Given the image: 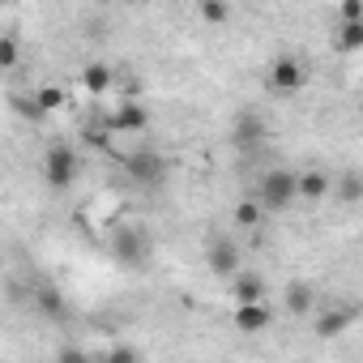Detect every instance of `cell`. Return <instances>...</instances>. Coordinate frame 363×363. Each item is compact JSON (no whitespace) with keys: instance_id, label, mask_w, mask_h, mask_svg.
Listing matches in <instances>:
<instances>
[{"instance_id":"cell-23","label":"cell","mask_w":363,"mask_h":363,"mask_svg":"<svg viewBox=\"0 0 363 363\" xmlns=\"http://www.w3.org/2000/svg\"><path fill=\"white\" fill-rule=\"evenodd\" d=\"M363 22V0H342V9H337V26H354Z\"/></svg>"},{"instance_id":"cell-9","label":"cell","mask_w":363,"mask_h":363,"mask_svg":"<svg viewBox=\"0 0 363 363\" xmlns=\"http://www.w3.org/2000/svg\"><path fill=\"white\" fill-rule=\"evenodd\" d=\"M282 308H286L291 316H308V312H316V286H312L308 278H291L286 291H282Z\"/></svg>"},{"instance_id":"cell-20","label":"cell","mask_w":363,"mask_h":363,"mask_svg":"<svg viewBox=\"0 0 363 363\" xmlns=\"http://www.w3.org/2000/svg\"><path fill=\"white\" fill-rule=\"evenodd\" d=\"M333 48H337V52H359V48H363V22H354V26H337Z\"/></svg>"},{"instance_id":"cell-12","label":"cell","mask_w":363,"mask_h":363,"mask_svg":"<svg viewBox=\"0 0 363 363\" xmlns=\"http://www.w3.org/2000/svg\"><path fill=\"white\" fill-rule=\"evenodd\" d=\"M231 295H235V308H240V303H265V282H261V274L240 269V274L231 278Z\"/></svg>"},{"instance_id":"cell-24","label":"cell","mask_w":363,"mask_h":363,"mask_svg":"<svg viewBox=\"0 0 363 363\" xmlns=\"http://www.w3.org/2000/svg\"><path fill=\"white\" fill-rule=\"evenodd\" d=\"M56 363H99V354H86L82 346H60Z\"/></svg>"},{"instance_id":"cell-5","label":"cell","mask_w":363,"mask_h":363,"mask_svg":"<svg viewBox=\"0 0 363 363\" xmlns=\"http://www.w3.org/2000/svg\"><path fill=\"white\" fill-rule=\"evenodd\" d=\"M206 265H210V274H218V278H235L240 274V240H231V235H210L206 240Z\"/></svg>"},{"instance_id":"cell-11","label":"cell","mask_w":363,"mask_h":363,"mask_svg":"<svg viewBox=\"0 0 363 363\" xmlns=\"http://www.w3.org/2000/svg\"><path fill=\"white\" fill-rule=\"evenodd\" d=\"M231 320H235L240 333H265V329L274 325V308H269V303H240Z\"/></svg>"},{"instance_id":"cell-22","label":"cell","mask_w":363,"mask_h":363,"mask_svg":"<svg viewBox=\"0 0 363 363\" xmlns=\"http://www.w3.org/2000/svg\"><path fill=\"white\" fill-rule=\"evenodd\" d=\"M0 69H18V35H0Z\"/></svg>"},{"instance_id":"cell-19","label":"cell","mask_w":363,"mask_h":363,"mask_svg":"<svg viewBox=\"0 0 363 363\" xmlns=\"http://www.w3.org/2000/svg\"><path fill=\"white\" fill-rule=\"evenodd\" d=\"M197 18L210 22V26H223V22L231 18V5H227V0H201V5H197Z\"/></svg>"},{"instance_id":"cell-4","label":"cell","mask_w":363,"mask_h":363,"mask_svg":"<svg viewBox=\"0 0 363 363\" xmlns=\"http://www.w3.org/2000/svg\"><path fill=\"white\" fill-rule=\"evenodd\" d=\"M265 141H269V124H265V116H261V111H240L235 124H231V145H235L240 154H257Z\"/></svg>"},{"instance_id":"cell-25","label":"cell","mask_w":363,"mask_h":363,"mask_svg":"<svg viewBox=\"0 0 363 363\" xmlns=\"http://www.w3.org/2000/svg\"><path fill=\"white\" fill-rule=\"evenodd\" d=\"M86 30H90V39H103V35H107V22H99V18H90V22H86Z\"/></svg>"},{"instance_id":"cell-18","label":"cell","mask_w":363,"mask_h":363,"mask_svg":"<svg viewBox=\"0 0 363 363\" xmlns=\"http://www.w3.org/2000/svg\"><path fill=\"white\" fill-rule=\"evenodd\" d=\"M261 214H265V206H261V201L252 197V201H240L231 218H235V227H240V231H252V227L261 223Z\"/></svg>"},{"instance_id":"cell-1","label":"cell","mask_w":363,"mask_h":363,"mask_svg":"<svg viewBox=\"0 0 363 363\" xmlns=\"http://www.w3.org/2000/svg\"><path fill=\"white\" fill-rule=\"evenodd\" d=\"M257 201H261L265 210H274V214L291 210V206L299 201V175H295V171H286V167H269V171L261 175Z\"/></svg>"},{"instance_id":"cell-7","label":"cell","mask_w":363,"mask_h":363,"mask_svg":"<svg viewBox=\"0 0 363 363\" xmlns=\"http://www.w3.org/2000/svg\"><path fill=\"white\" fill-rule=\"evenodd\" d=\"M107 133H145V124H150V116H145V107L137 103V99H124V103H116L111 111H107Z\"/></svg>"},{"instance_id":"cell-21","label":"cell","mask_w":363,"mask_h":363,"mask_svg":"<svg viewBox=\"0 0 363 363\" xmlns=\"http://www.w3.org/2000/svg\"><path fill=\"white\" fill-rule=\"evenodd\" d=\"M99 363H141V350H137V346H124V342H116L107 354H99Z\"/></svg>"},{"instance_id":"cell-15","label":"cell","mask_w":363,"mask_h":363,"mask_svg":"<svg viewBox=\"0 0 363 363\" xmlns=\"http://www.w3.org/2000/svg\"><path fill=\"white\" fill-rule=\"evenodd\" d=\"M333 193H337L342 206H359V201H363V171H359V167H346V171L337 175Z\"/></svg>"},{"instance_id":"cell-8","label":"cell","mask_w":363,"mask_h":363,"mask_svg":"<svg viewBox=\"0 0 363 363\" xmlns=\"http://www.w3.org/2000/svg\"><path fill=\"white\" fill-rule=\"evenodd\" d=\"M111 252H116L120 265H145V257H150V235L137 231V227H128V231H120V235L111 240Z\"/></svg>"},{"instance_id":"cell-16","label":"cell","mask_w":363,"mask_h":363,"mask_svg":"<svg viewBox=\"0 0 363 363\" xmlns=\"http://www.w3.org/2000/svg\"><path fill=\"white\" fill-rule=\"evenodd\" d=\"M82 86H86V94L103 99V94L116 86V73H111L107 65H86V69H82Z\"/></svg>"},{"instance_id":"cell-3","label":"cell","mask_w":363,"mask_h":363,"mask_svg":"<svg viewBox=\"0 0 363 363\" xmlns=\"http://www.w3.org/2000/svg\"><path fill=\"white\" fill-rule=\"evenodd\" d=\"M265 86H269L274 94H299V90L308 86V60H299V56H278V60L269 65V73H265Z\"/></svg>"},{"instance_id":"cell-10","label":"cell","mask_w":363,"mask_h":363,"mask_svg":"<svg viewBox=\"0 0 363 363\" xmlns=\"http://www.w3.org/2000/svg\"><path fill=\"white\" fill-rule=\"evenodd\" d=\"M350 320H354V308H325V312H316L312 333H316L320 342H333V337H342V333L350 329Z\"/></svg>"},{"instance_id":"cell-14","label":"cell","mask_w":363,"mask_h":363,"mask_svg":"<svg viewBox=\"0 0 363 363\" xmlns=\"http://www.w3.org/2000/svg\"><path fill=\"white\" fill-rule=\"evenodd\" d=\"M30 303H35V312H39V316H52V320H60V316H65V295H60L52 282H39V286L30 291Z\"/></svg>"},{"instance_id":"cell-13","label":"cell","mask_w":363,"mask_h":363,"mask_svg":"<svg viewBox=\"0 0 363 363\" xmlns=\"http://www.w3.org/2000/svg\"><path fill=\"white\" fill-rule=\"evenodd\" d=\"M333 193V179L320 171V167H312V171H303L299 175V197L308 201V206H316V201H325Z\"/></svg>"},{"instance_id":"cell-6","label":"cell","mask_w":363,"mask_h":363,"mask_svg":"<svg viewBox=\"0 0 363 363\" xmlns=\"http://www.w3.org/2000/svg\"><path fill=\"white\" fill-rule=\"evenodd\" d=\"M167 158L158 154V150H133L128 154V175L137 179V184L141 189H158L162 184V179H167Z\"/></svg>"},{"instance_id":"cell-2","label":"cell","mask_w":363,"mask_h":363,"mask_svg":"<svg viewBox=\"0 0 363 363\" xmlns=\"http://www.w3.org/2000/svg\"><path fill=\"white\" fill-rule=\"evenodd\" d=\"M77 175H82L77 145H69V141L48 145V154H43V179H48V184L52 189H69V184H77Z\"/></svg>"},{"instance_id":"cell-17","label":"cell","mask_w":363,"mask_h":363,"mask_svg":"<svg viewBox=\"0 0 363 363\" xmlns=\"http://www.w3.org/2000/svg\"><path fill=\"white\" fill-rule=\"evenodd\" d=\"M69 103V94L60 90V86H43V90H35V111L39 116H48V111H60Z\"/></svg>"}]
</instances>
